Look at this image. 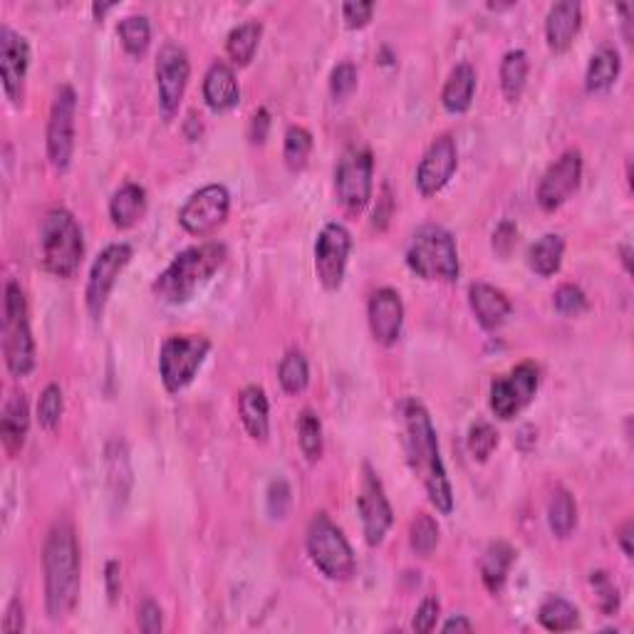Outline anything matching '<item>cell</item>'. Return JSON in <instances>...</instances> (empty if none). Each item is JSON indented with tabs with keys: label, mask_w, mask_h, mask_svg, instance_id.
I'll list each match as a JSON object with an SVG mask.
<instances>
[{
	"label": "cell",
	"mask_w": 634,
	"mask_h": 634,
	"mask_svg": "<svg viewBox=\"0 0 634 634\" xmlns=\"http://www.w3.org/2000/svg\"><path fill=\"white\" fill-rule=\"evenodd\" d=\"M590 585L595 590V602L600 607L602 615H615L620 610V587L615 585V580L610 578V573L605 570H597L590 575Z\"/></svg>",
	"instance_id": "cell-41"
},
{
	"label": "cell",
	"mask_w": 634,
	"mask_h": 634,
	"mask_svg": "<svg viewBox=\"0 0 634 634\" xmlns=\"http://www.w3.org/2000/svg\"><path fill=\"white\" fill-rule=\"evenodd\" d=\"M528 53L526 50H511L501 60V90L508 102L521 100L528 82Z\"/></svg>",
	"instance_id": "cell-31"
},
{
	"label": "cell",
	"mask_w": 634,
	"mask_h": 634,
	"mask_svg": "<svg viewBox=\"0 0 634 634\" xmlns=\"http://www.w3.org/2000/svg\"><path fill=\"white\" fill-rule=\"evenodd\" d=\"M399 419H402V444L407 451V461L412 471L422 478L426 496L434 503L436 511H454V491L446 478L444 461L439 454V439H436L434 424L422 402L407 397L399 404Z\"/></svg>",
	"instance_id": "cell-1"
},
{
	"label": "cell",
	"mask_w": 634,
	"mask_h": 634,
	"mask_svg": "<svg viewBox=\"0 0 634 634\" xmlns=\"http://www.w3.org/2000/svg\"><path fill=\"white\" fill-rule=\"evenodd\" d=\"M30 67V45L28 40L13 28L3 25L0 28V80H3L5 97L15 107L25 97V77Z\"/></svg>",
	"instance_id": "cell-18"
},
{
	"label": "cell",
	"mask_w": 634,
	"mask_h": 634,
	"mask_svg": "<svg viewBox=\"0 0 634 634\" xmlns=\"http://www.w3.org/2000/svg\"><path fill=\"white\" fill-rule=\"evenodd\" d=\"M261 35H263V28L261 23H256V20H248V23L236 25V28L228 33V40H226V50L228 55H231V60L236 62V65H248V62L253 60V55H256L258 43H261Z\"/></svg>",
	"instance_id": "cell-33"
},
{
	"label": "cell",
	"mask_w": 634,
	"mask_h": 634,
	"mask_svg": "<svg viewBox=\"0 0 634 634\" xmlns=\"http://www.w3.org/2000/svg\"><path fill=\"white\" fill-rule=\"evenodd\" d=\"M308 553L315 568L330 580H350L355 575V553L342 535V530L330 521L327 513H315L308 526Z\"/></svg>",
	"instance_id": "cell-7"
},
{
	"label": "cell",
	"mask_w": 634,
	"mask_h": 634,
	"mask_svg": "<svg viewBox=\"0 0 634 634\" xmlns=\"http://www.w3.org/2000/svg\"><path fill=\"white\" fill-rule=\"evenodd\" d=\"M516 236L518 228L513 226L511 221H503L501 226L496 228V233H493V248H496V253L508 256V253L513 251V246H516Z\"/></svg>",
	"instance_id": "cell-50"
},
{
	"label": "cell",
	"mask_w": 634,
	"mask_h": 634,
	"mask_svg": "<svg viewBox=\"0 0 634 634\" xmlns=\"http://www.w3.org/2000/svg\"><path fill=\"white\" fill-rule=\"evenodd\" d=\"M513 560H516V550H513L508 543L498 540V543L488 545V550L483 553V560H481V580L488 592L498 595V592L503 590Z\"/></svg>",
	"instance_id": "cell-28"
},
{
	"label": "cell",
	"mask_w": 634,
	"mask_h": 634,
	"mask_svg": "<svg viewBox=\"0 0 634 634\" xmlns=\"http://www.w3.org/2000/svg\"><path fill=\"white\" fill-rule=\"evenodd\" d=\"M439 615H441V605L436 597H426V600L419 605L417 615H414L412 620V630L419 632V634H429L436 630V622H439Z\"/></svg>",
	"instance_id": "cell-47"
},
{
	"label": "cell",
	"mask_w": 634,
	"mask_h": 634,
	"mask_svg": "<svg viewBox=\"0 0 634 634\" xmlns=\"http://www.w3.org/2000/svg\"><path fill=\"white\" fill-rule=\"evenodd\" d=\"M290 508V486L285 478H273L268 486V513L270 518H285Z\"/></svg>",
	"instance_id": "cell-46"
},
{
	"label": "cell",
	"mask_w": 634,
	"mask_h": 634,
	"mask_svg": "<svg viewBox=\"0 0 634 634\" xmlns=\"http://www.w3.org/2000/svg\"><path fill=\"white\" fill-rule=\"evenodd\" d=\"M538 622L548 632H570L580 625V612L568 600L553 595L538 607Z\"/></svg>",
	"instance_id": "cell-32"
},
{
	"label": "cell",
	"mask_w": 634,
	"mask_h": 634,
	"mask_svg": "<svg viewBox=\"0 0 634 634\" xmlns=\"http://www.w3.org/2000/svg\"><path fill=\"white\" fill-rule=\"evenodd\" d=\"M43 570L50 620H65L80 600V548L70 521H57L50 528L43 548Z\"/></svg>",
	"instance_id": "cell-2"
},
{
	"label": "cell",
	"mask_w": 634,
	"mask_h": 634,
	"mask_svg": "<svg viewBox=\"0 0 634 634\" xmlns=\"http://www.w3.org/2000/svg\"><path fill=\"white\" fill-rule=\"evenodd\" d=\"M268 129H270V114H268V109L261 107L256 114H253L251 129H248V134H251V142L263 144L265 137H268Z\"/></svg>",
	"instance_id": "cell-52"
},
{
	"label": "cell",
	"mask_w": 634,
	"mask_h": 634,
	"mask_svg": "<svg viewBox=\"0 0 634 634\" xmlns=\"http://www.w3.org/2000/svg\"><path fill=\"white\" fill-rule=\"evenodd\" d=\"M540 384V370L535 362H521L511 372L491 382V409L498 419L508 422L533 402Z\"/></svg>",
	"instance_id": "cell-10"
},
{
	"label": "cell",
	"mask_w": 634,
	"mask_h": 634,
	"mask_svg": "<svg viewBox=\"0 0 634 634\" xmlns=\"http://www.w3.org/2000/svg\"><path fill=\"white\" fill-rule=\"evenodd\" d=\"M75 112L77 95L70 85H62L55 92L53 109L48 122V157L55 169L70 166L72 152H75Z\"/></svg>",
	"instance_id": "cell-12"
},
{
	"label": "cell",
	"mask_w": 634,
	"mask_h": 634,
	"mask_svg": "<svg viewBox=\"0 0 634 634\" xmlns=\"http://www.w3.org/2000/svg\"><path fill=\"white\" fill-rule=\"evenodd\" d=\"M23 627H25L23 602H20L18 597H13L8 605V610H5V617H3V632L15 634V632H23Z\"/></svg>",
	"instance_id": "cell-51"
},
{
	"label": "cell",
	"mask_w": 634,
	"mask_h": 634,
	"mask_svg": "<svg viewBox=\"0 0 634 634\" xmlns=\"http://www.w3.org/2000/svg\"><path fill=\"white\" fill-rule=\"evenodd\" d=\"M469 303H471V310H474L476 320L481 322L486 330H496V327H501L513 310L508 295L503 293V290L493 288V285H488V283L471 285Z\"/></svg>",
	"instance_id": "cell-22"
},
{
	"label": "cell",
	"mask_w": 634,
	"mask_h": 634,
	"mask_svg": "<svg viewBox=\"0 0 634 634\" xmlns=\"http://www.w3.org/2000/svg\"><path fill=\"white\" fill-rule=\"evenodd\" d=\"M617 540H620V545H622V553H625L627 558H632L634 555V550H632V521H627L625 526L617 530Z\"/></svg>",
	"instance_id": "cell-54"
},
{
	"label": "cell",
	"mask_w": 634,
	"mask_h": 634,
	"mask_svg": "<svg viewBox=\"0 0 634 634\" xmlns=\"http://www.w3.org/2000/svg\"><path fill=\"white\" fill-rule=\"evenodd\" d=\"M82 253H85V241H82L77 218L67 209L45 213L40 223V258L45 270L57 278H70L80 268Z\"/></svg>",
	"instance_id": "cell-4"
},
{
	"label": "cell",
	"mask_w": 634,
	"mask_h": 634,
	"mask_svg": "<svg viewBox=\"0 0 634 634\" xmlns=\"http://www.w3.org/2000/svg\"><path fill=\"white\" fill-rule=\"evenodd\" d=\"M300 449L308 456V461H317L322 456V424L313 409H303L298 419Z\"/></svg>",
	"instance_id": "cell-40"
},
{
	"label": "cell",
	"mask_w": 634,
	"mask_h": 634,
	"mask_svg": "<svg viewBox=\"0 0 634 634\" xmlns=\"http://www.w3.org/2000/svg\"><path fill=\"white\" fill-rule=\"evenodd\" d=\"M409 543H412L414 553L422 555V558L434 553V548L439 545V526L429 513H419L414 518L412 526H409Z\"/></svg>",
	"instance_id": "cell-39"
},
{
	"label": "cell",
	"mask_w": 634,
	"mask_h": 634,
	"mask_svg": "<svg viewBox=\"0 0 634 634\" xmlns=\"http://www.w3.org/2000/svg\"><path fill=\"white\" fill-rule=\"evenodd\" d=\"M563 253H565V241L558 233H545L540 241H535L528 251V265L538 275L548 278L555 275L563 265Z\"/></svg>",
	"instance_id": "cell-30"
},
{
	"label": "cell",
	"mask_w": 634,
	"mask_h": 634,
	"mask_svg": "<svg viewBox=\"0 0 634 634\" xmlns=\"http://www.w3.org/2000/svg\"><path fill=\"white\" fill-rule=\"evenodd\" d=\"M407 265L424 280L454 283L459 278V251L454 236L441 226L419 228L407 251Z\"/></svg>",
	"instance_id": "cell-6"
},
{
	"label": "cell",
	"mask_w": 634,
	"mask_h": 634,
	"mask_svg": "<svg viewBox=\"0 0 634 634\" xmlns=\"http://www.w3.org/2000/svg\"><path fill=\"white\" fill-rule=\"evenodd\" d=\"M112 8H117V3H95L92 5V13H95V18L102 20Z\"/></svg>",
	"instance_id": "cell-56"
},
{
	"label": "cell",
	"mask_w": 634,
	"mask_h": 634,
	"mask_svg": "<svg viewBox=\"0 0 634 634\" xmlns=\"http://www.w3.org/2000/svg\"><path fill=\"white\" fill-rule=\"evenodd\" d=\"M367 317H370L374 340L384 347H392L402 335L404 325V303L397 290L379 288L367 305Z\"/></svg>",
	"instance_id": "cell-20"
},
{
	"label": "cell",
	"mask_w": 634,
	"mask_h": 634,
	"mask_svg": "<svg viewBox=\"0 0 634 634\" xmlns=\"http://www.w3.org/2000/svg\"><path fill=\"white\" fill-rule=\"evenodd\" d=\"M228 211H231V194L226 186L209 184L186 199L179 211V223L191 236H209L211 231L223 226Z\"/></svg>",
	"instance_id": "cell-11"
},
{
	"label": "cell",
	"mask_w": 634,
	"mask_h": 634,
	"mask_svg": "<svg viewBox=\"0 0 634 634\" xmlns=\"http://www.w3.org/2000/svg\"><path fill=\"white\" fill-rule=\"evenodd\" d=\"M30 429V409L25 394H13L5 402L3 417H0V436H3V446L10 456L20 454L28 439Z\"/></svg>",
	"instance_id": "cell-24"
},
{
	"label": "cell",
	"mask_w": 634,
	"mask_h": 634,
	"mask_svg": "<svg viewBox=\"0 0 634 634\" xmlns=\"http://www.w3.org/2000/svg\"><path fill=\"white\" fill-rule=\"evenodd\" d=\"M204 100L213 112H228L241 100L238 80L226 62H213L204 77Z\"/></svg>",
	"instance_id": "cell-23"
},
{
	"label": "cell",
	"mask_w": 634,
	"mask_h": 634,
	"mask_svg": "<svg viewBox=\"0 0 634 634\" xmlns=\"http://www.w3.org/2000/svg\"><path fill=\"white\" fill-rule=\"evenodd\" d=\"M548 523L558 538H568L578 523V506L565 488H558L548 503Z\"/></svg>",
	"instance_id": "cell-34"
},
{
	"label": "cell",
	"mask_w": 634,
	"mask_h": 634,
	"mask_svg": "<svg viewBox=\"0 0 634 634\" xmlns=\"http://www.w3.org/2000/svg\"><path fill=\"white\" fill-rule=\"evenodd\" d=\"M107 469H109V483H112L114 498H127V486H122V481L132 483V469H129L127 449H124L122 441H112L107 449Z\"/></svg>",
	"instance_id": "cell-38"
},
{
	"label": "cell",
	"mask_w": 634,
	"mask_h": 634,
	"mask_svg": "<svg viewBox=\"0 0 634 634\" xmlns=\"http://www.w3.org/2000/svg\"><path fill=\"white\" fill-rule=\"evenodd\" d=\"M476 95V70L469 62H461L451 70L444 90H441V105L451 114H464L471 107Z\"/></svg>",
	"instance_id": "cell-26"
},
{
	"label": "cell",
	"mask_w": 634,
	"mask_h": 634,
	"mask_svg": "<svg viewBox=\"0 0 634 634\" xmlns=\"http://www.w3.org/2000/svg\"><path fill=\"white\" fill-rule=\"evenodd\" d=\"M582 179V154L570 149L548 166L538 184V204L543 211H555L578 191Z\"/></svg>",
	"instance_id": "cell-17"
},
{
	"label": "cell",
	"mask_w": 634,
	"mask_h": 634,
	"mask_svg": "<svg viewBox=\"0 0 634 634\" xmlns=\"http://www.w3.org/2000/svg\"><path fill=\"white\" fill-rule=\"evenodd\" d=\"M553 305L560 315L568 317H578L590 308L587 305V295L582 293L578 285H560L553 295Z\"/></svg>",
	"instance_id": "cell-44"
},
{
	"label": "cell",
	"mask_w": 634,
	"mask_h": 634,
	"mask_svg": "<svg viewBox=\"0 0 634 634\" xmlns=\"http://www.w3.org/2000/svg\"><path fill=\"white\" fill-rule=\"evenodd\" d=\"M357 87V67L352 62H340L330 75V92L335 100H345Z\"/></svg>",
	"instance_id": "cell-45"
},
{
	"label": "cell",
	"mask_w": 634,
	"mask_h": 634,
	"mask_svg": "<svg viewBox=\"0 0 634 634\" xmlns=\"http://www.w3.org/2000/svg\"><path fill=\"white\" fill-rule=\"evenodd\" d=\"M444 632H474V625H471L466 617H451L449 622H444V627H441Z\"/></svg>",
	"instance_id": "cell-55"
},
{
	"label": "cell",
	"mask_w": 634,
	"mask_h": 634,
	"mask_svg": "<svg viewBox=\"0 0 634 634\" xmlns=\"http://www.w3.org/2000/svg\"><path fill=\"white\" fill-rule=\"evenodd\" d=\"M228 251L223 243H201L181 251L154 280V295L169 305H184L223 268Z\"/></svg>",
	"instance_id": "cell-3"
},
{
	"label": "cell",
	"mask_w": 634,
	"mask_h": 634,
	"mask_svg": "<svg viewBox=\"0 0 634 634\" xmlns=\"http://www.w3.org/2000/svg\"><path fill=\"white\" fill-rule=\"evenodd\" d=\"M622 60L620 53L615 48H600L595 55L590 57V65H587L585 75V87L587 92H605L615 85V80L620 77Z\"/></svg>",
	"instance_id": "cell-29"
},
{
	"label": "cell",
	"mask_w": 634,
	"mask_h": 634,
	"mask_svg": "<svg viewBox=\"0 0 634 634\" xmlns=\"http://www.w3.org/2000/svg\"><path fill=\"white\" fill-rule=\"evenodd\" d=\"M147 213V191L139 184L119 186L109 201V218L117 228H132Z\"/></svg>",
	"instance_id": "cell-25"
},
{
	"label": "cell",
	"mask_w": 634,
	"mask_h": 634,
	"mask_svg": "<svg viewBox=\"0 0 634 634\" xmlns=\"http://www.w3.org/2000/svg\"><path fill=\"white\" fill-rule=\"evenodd\" d=\"M137 622L139 630L144 634H157L161 632V607L154 600H144L142 607L137 612Z\"/></svg>",
	"instance_id": "cell-49"
},
{
	"label": "cell",
	"mask_w": 634,
	"mask_h": 634,
	"mask_svg": "<svg viewBox=\"0 0 634 634\" xmlns=\"http://www.w3.org/2000/svg\"><path fill=\"white\" fill-rule=\"evenodd\" d=\"M62 412H65V399H62V389L57 384H48L40 394V402H38V419L40 424L45 426L48 431L57 429L60 424Z\"/></svg>",
	"instance_id": "cell-42"
},
{
	"label": "cell",
	"mask_w": 634,
	"mask_h": 634,
	"mask_svg": "<svg viewBox=\"0 0 634 634\" xmlns=\"http://www.w3.org/2000/svg\"><path fill=\"white\" fill-rule=\"evenodd\" d=\"M209 350L211 342L201 335H174L164 340L159 352V374L164 387L169 392L189 387L209 357Z\"/></svg>",
	"instance_id": "cell-8"
},
{
	"label": "cell",
	"mask_w": 634,
	"mask_h": 634,
	"mask_svg": "<svg viewBox=\"0 0 634 634\" xmlns=\"http://www.w3.org/2000/svg\"><path fill=\"white\" fill-rule=\"evenodd\" d=\"M280 387L288 394H300L310 382V365L303 352H288L278 367Z\"/></svg>",
	"instance_id": "cell-36"
},
{
	"label": "cell",
	"mask_w": 634,
	"mask_h": 634,
	"mask_svg": "<svg viewBox=\"0 0 634 634\" xmlns=\"http://www.w3.org/2000/svg\"><path fill=\"white\" fill-rule=\"evenodd\" d=\"M459 166V154H456V142L451 134H441L429 144L426 154L419 161L417 186L424 196H434L444 189L456 174Z\"/></svg>",
	"instance_id": "cell-19"
},
{
	"label": "cell",
	"mask_w": 634,
	"mask_h": 634,
	"mask_svg": "<svg viewBox=\"0 0 634 634\" xmlns=\"http://www.w3.org/2000/svg\"><path fill=\"white\" fill-rule=\"evenodd\" d=\"M191 62L181 45L166 43L157 55V87H159V107L164 117H174L184 100L186 85H189Z\"/></svg>",
	"instance_id": "cell-15"
},
{
	"label": "cell",
	"mask_w": 634,
	"mask_h": 634,
	"mask_svg": "<svg viewBox=\"0 0 634 634\" xmlns=\"http://www.w3.org/2000/svg\"><path fill=\"white\" fill-rule=\"evenodd\" d=\"M238 414L248 434L256 441H265L270 434V407L261 387H246L238 397Z\"/></svg>",
	"instance_id": "cell-27"
},
{
	"label": "cell",
	"mask_w": 634,
	"mask_h": 634,
	"mask_svg": "<svg viewBox=\"0 0 634 634\" xmlns=\"http://www.w3.org/2000/svg\"><path fill=\"white\" fill-rule=\"evenodd\" d=\"M620 251H622V263H625V268L630 270V243H625V246H622Z\"/></svg>",
	"instance_id": "cell-57"
},
{
	"label": "cell",
	"mask_w": 634,
	"mask_h": 634,
	"mask_svg": "<svg viewBox=\"0 0 634 634\" xmlns=\"http://www.w3.org/2000/svg\"><path fill=\"white\" fill-rule=\"evenodd\" d=\"M117 35L129 55H144L152 43V25H149L147 15H127L124 20H119Z\"/></svg>",
	"instance_id": "cell-35"
},
{
	"label": "cell",
	"mask_w": 634,
	"mask_h": 634,
	"mask_svg": "<svg viewBox=\"0 0 634 634\" xmlns=\"http://www.w3.org/2000/svg\"><path fill=\"white\" fill-rule=\"evenodd\" d=\"M310 152H313V134L305 127H290L285 132L283 157L290 171H303L308 164Z\"/></svg>",
	"instance_id": "cell-37"
},
{
	"label": "cell",
	"mask_w": 634,
	"mask_h": 634,
	"mask_svg": "<svg viewBox=\"0 0 634 634\" xmlns=\"http://www.w3.org/2000/svg\"><path fill=\"white\" fill-rule=\"evenodd\" d=\"M105 582H107V595L109 600L117 602L119 592H122V565L117 560H109L105 568Z\"/></svg>",
	"instance_id": "cell-53"
},
{
	"label": "cell",
	"mask_w": 634,
	"mask_h": 634,
	"mask_svg": "<svg viewBox=\"0 0 634 634\" xmlns=\"http://www.w3.org/2000/svg\"><path fill=\"white\" fill-rule=\"evenodd\" d=\"M374 159L367 147H350L335 169L337 199L350 213H360L372 199Z\"/></svg>",
	"instance_id": "cell-9"
},
{
	"label": "cell",
	"mask_w": 634,
	"mask_h": 634,
	"mask_svg": "<svg viewBox=\"0 0 634 634\" xmlns=\"http://www.w3.org/2000/svg\"><path fill=\"white\" fill-rule=\"evenodd\" d=\"M582 25V8L578 0H563L550 8L545 18V38H548L550 50L565 53L573 45L575 35L580 33Z\"/></svg>",
	"instance_id": "cell-21"
},
{
	"label": "cell",
	"mask_w": 634,
	"mask_h": 634,
	"mask_svg": "<svg viewBox=\"0 0 634 634\" xmlns=\"http://www.w3.org/2000/svg\"><path fill=\"white\" fill-rule=\"evenodd\" d=\"M129 261H132V246H129V243H112V246H107L105 251L97 256V261L92 263L85 290L87 310H90L92 317L102 315L109 293H112L114 283H117V278L122 275V270L127 268Z\"/></svg>",
	"instance_id": "cell-14"
},
{
	"label": "cell",
	"mask_w": 634,
	"mask_h": 634,
	"mask_svg": "<svg viewBox=\"0 0 634 634\" xmlns=\"http://www.w3.org/2000/svg\"><path fill=\"white\" fill-rule=\"evenodd\" d=\"M498 431L488 422H476L469 429V451L476 461H486L496 451Z\"/></svg>",
	"instance_id": "cell-43"
},
{
	"label": "cell",
	"mask_w": 634,
	"mask_h": 634,
	"mask_svg": "<svg viewBox=\"0 0 634 634\" xmlns=\"http://www.w3.org/2000/svg\"><path fill=\"white\" fill-rule=\"evenodd\" d=\"M357 508H360L362 530H365L367 545L377 548V545H382L387 530L392 528L394 513L392 506H389L387 493H384L382 481L374 474L372 466H365L360 496H357Z\"/></svg>",
	"instance_id": "cell-16"
},
{
	"label": "cell",
	"mask_w": 634,
	"mask_h": 634,
	"mask_svg": "<svg viewBox=\"0 0 634 634\" xmlns=\"http://www.w3.org/2000/svg\"><path fill=\"white\" fill-rule=\"evenodd\" d=\"M372 13L374 3H365V0H350V3L342 5V18H345L347 28H365Z\"/></svg>",
	"instance_id": "cell-48"
},
{
	"label": "cell",
	"mask_w": 634,
	"mask_h": 634,
	"mask_svg": "<svg viewBox=\"0 0 634 634\" xmlns=\"http://www.w3.org/2000/svg\"><path fill=\"white\" fill-rule=\"evenodd\" d=\"M3 355L13 377H28L35 370V342L28 322L25 293L15 280L5 285L3 303Z\"/></svg>",
	"instance_id": "cell-5"
},
{
	"label": "cell",
	"mask_w": 634,
	"mask_h": 634,
	"mask_svg": "<svg viewBox=\"0 0 634 634\" xmlns=\"http://www.w3.org/2000/svg\"><path fill=\"white\" fill-rule=\"evenodd\" d=\"M352 236L342 223H327L315 243V273L327 290H337L345 278Z\"/></svg>",
	"instance_id": "cell-13"
}]
</instances>
